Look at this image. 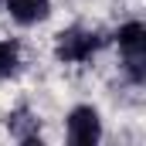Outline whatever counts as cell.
<instances>
[{
	"mask_svg": "<svg viewBox=\"0 0 146 146\" xmlns=\"http://www.w3.org/2000/svg\"><path fill=\"white\" fill-rule=\"evenodd\" d=\"M119 48H122L129 78L133 82H143L146 78V27L139 21H129V24L119 27Z\"/></svg>",
	"mask_w": 146,
	"mask_h": 146,
	"instance_id": "6da1fadb",
	"label": "cell"
},
{
	"mask_svg": "<svg viewBox=\"0 0 146 146\" xmlns=\"http://www.w3.org/2000/svg\"><path fill=\"white\" fill-rule=\"evenodd\" d=\"M95 48H99V37L92 34V31H85V27H68V31L58 34L54 54H58V61H65V65H82V61H88V58L95 54Z\"/></svg>",
	"mask_w": 146,
	"mask_h": 146,
	"instance_id": "7a4b0ae2",
	"label": "cell"
},
{
	"mask_svg": "<svg viewBox=\"0 0 146 146\" xmlns=\"http://www.w3.org/2000/svg\"><path fill=\"white\" fill-rule=\"evenodd\" d=\"M68 139L75 146H95L102 139V119L92 106H78L68 115Z\"/></svg>",
	"mask_w": 146,
	"mask_h": 146,
	"instance_id": "3957f363",
	"label": "cell"
},
{
	"mask_svg": "<svg viewBox=\"0 0 146 146\" xmlns=\"http://www.w3.org/2000/svg\"><path fill=\"white\" fill-rule=\"evenodd\" d=\"M3 3H7V10L17 24H37L51 10V0H3Z\"/></svg>",
	"mask_w": 146,
	"mask_h": 146,
	"instance_id": "277c9868",
	"label": "cell"
},
{
	"mask_svg": "<svg viewBox=\"0 0 146 146\" xmlns=\"http://www.w3.org/2000/svg\"><path fill=\"white\" fill-rule=\"evenodd\" d=\"M21 65V44L17 41H0V78H10Z\"/></svg>",
	"mask_w": 146,
	"mask_h": 146,
	"instance_id": "5b68a950",
	"label": "cell"
},
{
	"mask_svg": "<svg viewBox=\"0 0 146 146\" xmlns=\"http://www.w3.org/2000/svg\"><path fill=\"white\" fill-rule=\"evenodd\" d=\"M7 126H10V133L21 139V143H34V129H37V119H31L27 112H14L10 119H7Z\"/></svg>",
	"mask_w": 146,
	"mask_h": 146,
	"instance_id": "8992f818",
	"label": "cell"
}]
</instances>
